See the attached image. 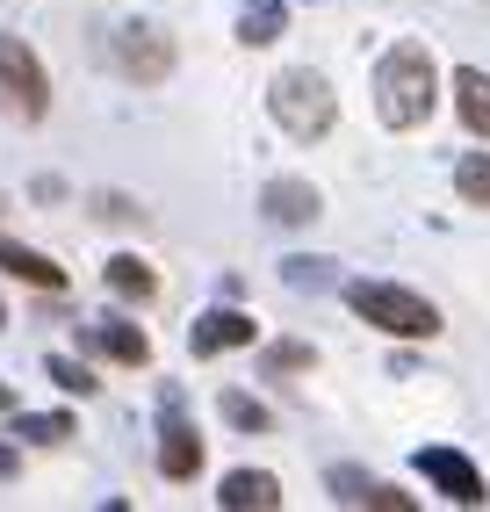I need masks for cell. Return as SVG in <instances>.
<instances>
[{
	"mask_svg": "<svg viewBox=\"0 0 490 512\" xmlns=\"http://www.w3.org/2000/svg\"><path fill=\"white\" fill-rule=\"evenodd\" d=\"M80 347H94V354H109V361H123V368H145V361H152V339L137 332L130 318H109V325H87V332H80Z\"/></svg>",
	"mask_w": 490,
	"mask_h": 512,
	"instance_id": "9",
	"label": "cell"
},
{
	"mask_svg": "<svg viewBox=\"0 0 490 512\" xmlns=\"http://www.w3.org/2000/svg\"><path fill=\"white\" fill-rule=\"evenodd\" d=\"M289 282H296V289H325L332 267H325V260H289Z\"/></svg>",
	"mask_w": 490,
	"mask_h": 512,
	"instance_id": "22",
	"label": "cell"
},
{
	"mask_svg": "<svg viewBox=\"0 0 490 512\" xmlns=\"http://www.w3.org/2000/svg\"><path fill=\"white\" fill-rule=\"evenodd\" d=\"M274 37H282V0H253L238 15V44H274Z\"/></svg>",
	"mask_w": 490,
	"mask_h": 512,
	"instance_id": "15",
	"label": "cell"
},
{
	"mask_svg": "<svg viewBox=\"0 0 490 512\" xmlns=\"http://www.w3.org/2000/svg\"><path fill=\"white\" fill-rule=\"evenodd\" d=\"M0 476H15V448H0Z\"/></svg>",
	"mask_w": 490,
	"mask_h": 512,
	"instance_id": "23",
	"label": "cell"
},
{
	"mask_svg": "<svg viewBox=\"0 0 490 512\" xmlns=\"http://www.w3.org/2000/svg\"><path fill=\"white\" fill-rule=\"evenodd\" d=\"M267 368L282 375V368H310V347L303 339H282V347H267Z\"/></svg>",
	"mask_w": 490,
	"mask_h": 512,
	"instance_id": "21",
	"label": "cell"
},
{
	"mask_svg": "<svg viewBox=\"0 0 490 512\" xmlns=\"http://www.w3.org/2000/svg\"><path fill=\"white\" fill-rule=\"evenodd\" d=\"M418 476H426V484H440L454 505L490 498V491H483V476H476V462H469V455H454V448H418Z\"/></svg>",
	"mask_w": 490,
	"mask_h": 512,
	"instance_id": "6",
	"label": "cell"
},
{
	"mask_svg": "<svg viewBox=\"0 0 490 512\" xmlns=\"http://www.w3.org/2000/svg\"><path fill=\"white\" fill-rule=\"evenodd\" d=\"M267 109H274V123L289 130V138H303V145H318L325 130L339 123V101H332V87L318 80V73H282L267 87Z\"/></svg>",
	"mask_w": 490,
	"mask_h": 512,
	"instance_id": "3",
	"label": "cell"
},
{
	"mask_svg": "<svg viewBox=\"0 0 490 512\" xmlns=\"http://www.w3.org/2000/svg\"><path fill=\"white\" fill-rule=\"evenodd\" d=\"M0 109L22 116V123H37V116L51 109L44 65H37V51H29L22 37H0Z\"/></svg>",
	"mask_w": 490,
	"mask_h": 512,
	"instance_id": "4",
	"label": "cell"
},
{
	"mask_svg": "<svg viewBox=\"0 0 490 512\" xmlns=\"http://www.w3.org/2000/svg\"><path fill=\"white\" fill-rule=\"evenodd\" d=\"M8 404H15V390H8V383H0V412H8Z\"/></svg>",
	"mask_w": 490,
	"mask_h": 512,
	"instance_id": "24",
	"label": "cell"
},
{
	"mask_svg": "<svg viewBox=\"0 0 490 512\" xmlns=\"http://www.w3.org/2000/svg\"><path fill=\"white\" fill-rule=\"evenodd\" d=\"M454 109H462V123L476 130V138H490V73H454Z\"/></svg>",
	"mask_w": 490,
	"mask_h": 512,
	"instance_id": "13",
	"label": "cell"
},
{
	"mask_svg": "<svg viewBox=\"0 0 490 512\" xmlns=\"http://www.w3.org/2000/svg\"><path fill=\"white\" fill-rule=\"evenodd\" d=\"M332 498L339 505H375V512H411V491H390L361 469H332Z\"/></svg>",
	"mask_w": 490,
	"mask_h": 512,
	"instance_id": "11",
	"label": "cell"
},
{
	"mask_svg": "<svg viewBox=\"0 0 490 512\" xmlns=\"http://www.w3.org/2000/svg\"><path fill=\"white\" fill-rule=\"evenodd\" d=\"M0 275L37 282V289H65V267H58V260H44V253H29V246H15V238H0Z\"/></svg>",
	"mask_w": 490,
	"mask_h": 512,
	"instance_id": "12",
	"label": "cell"
},
{
	"mask_svg": "<svg viewBox=\"0 0 490 512\" xmlns=\"http://www.w3.org/2000/svg\"><path fill=\"white\" fill-rule=\"evenodd\" d=\"M217 505L224 512H274V505H282V484H274L267 469H231L224 491H217Z\"/></svg>",
	"mask_w": 490,
	"mask_h": 512,
	"instance_id": "10",
	"label": "cell"
},
{
	"mask_svg": "<svg viewBox=\"0 0 490 512\" xmlns=\"http://www.w3.org/2000/svg\"><path fill=\"white\" fill-rule=\"evenodd\" d=\"M454 188H462L469 202H490V152H469V159H454Z\"/></svg>",
	"mask_w": 490,
	"mask_h": 512,
	"instance_id": "18",
	"label": "cell"
},
{
	"mask_svg": "<svg viewBox=\"0 0 490 512\" xmlns=\"http://www.w3.org/2000/svg\"><path fill=\"white\" fill-rule=\"evenodd\" d=\"M346 303H354V318L397 332V339H433L440 332V311H433L426 296L397 289V282H346Z\"/></svg>",
	"mask_w": 490,
	"mask_h": 512,
	"instance_id": "2",
	"label": "cell"
},
{
	"mask_svg": "<svg viewBox=\"0 0 490 512\" xmlns=\"http://www.w3.org/2000/svg\"><path fill=\"white\" fill-rule=\"evenodd\" d=\"M375 109L390 130H418L433 116V51L426 44H397L375 65Z\"/></svg>",
	"mask_w": 490,
	"mask_h": 512,
	"instance_id": "1",
	"label": "cell"
},
{
	"mask_svg": "<svg viewBox=\"0 0 490 512\" xmlns=\"http://www.w3.org/2000/svg\"><path fill=\"white\" fill-rule=\"evenodd\" d=\"M44 375H51L58 390H73V397H87V390H94V375H87L80 361H65V354H51V361H44Z\"/></svg>",
	"mask_w": 490,
	"mask_h": 512,
	"instance_id": "20",
	"label": "cell"
},
{
	"mask_svg": "<svg viewBox=\"0 0 490 512\" xmlns=\"http://www.w3.org/2000/svg\"><path fill=\"white\" fill-rule=\"evenodd\" d=\"M253 318H245V311H209V318H195L188 325V354L195 361H209V354H231V347H253Z\"/></svg>",
	"mask_w": 490,
	"mask_h": 512,
	"instance_id": "8",
	"label": "cell"
},
{
	"mask_svg": "<svg viewBox=\"0 0 490 512\" xmlns=\"http://www.w3.org/2000/svg\"><path fill=\"white\" fill-rule=\"evenodd\" d=\"M116 65H123L137 87H159L173 73V44L159 37L152 22H130V29H116Z\"/></svg>",
	"mask_w": 490,
	"mask_h": 512,
	"instance_id": "5",
	"label": "cell"
},
{
	"mask_svg": "<svg viewBox=\"0 0 490 512\" xmlns=\"http://www.w3.org/2000/svg\"><path fill=\"white\" fill-rule=\"evenodd\" d=\"M15 433L29 440V448H58V440L73 433V419H65V412H37V419H29V412H22V426H15Z\"/></svg>",
	"mask_w": 490,
	"mask_h": 512,
	"instance_id": "17",
	"label": "cell"
},
{
	"mask_svg": "<svg viewBox=\"0 0 490 512\" xmlns=\"http://www.w3.org/2000/svg\"><path fill=\"white\" fill-rule=\"evenodd\" d=\"M109 289H116V296H137V303H145V296L159 289V275H152L145 260H130V253H123V260H109Z\"/></svg>",
	"mask_w": 490,
	"mask_h": 512,
	"instance_id": "16",
	"label": "cell"
},
{
	"mask_svg": "<svg viewBox=\"0 0 490 512\" xmlns=\"http://www.w3.org/2000/svg\"><path fill=\"white\" fill-rule=\"evenodd\" d=\"M267 217H274V224H310V217H318V188L274 181V188H267Z\"/></svg>",
	"mask_w": 490,
	"mask_h": 512,
	"instance_id": "14",
	"label": "cell"
},
{
	"mask_svg": "<svg viewBox=\"0 0 490 512\" xmlns=\"http://www.w3.org/2000/svg\"><path fill=\"white\" fill-rule=\"evenodd\" d=\"M217 404H224V419H231L238 433H267V404H253L245 390H224Z\"/></svg>",
	"mask_w": 490,
	"mask_h": 512,
	"instance_id": "19",
	"label": "cell"
},
{
	"mask_svg": "<svg viewBox=\"0 0 490 512\" xmlns=\"http://www.w3.org/2000/svg\"><path fill=\"white\" fill-rule=\"evenodd\" d=\"M0 325H8V311H0Z\"/></svg>",
	"mask_w": 490,
	"mask_h": 512,
	"instance_id": "25",
	"label": "cell"
},
{
	"mask_svg": "<svg viewBox=\"0 0 490 512\" xmlns=\"http://www.w3.org/2000/svg\"><path fill=\"white\" fill-rule=\"evenodd\" d=\"M159 469L173 476V484H188V476L202 469V440L181 419V397H173V390H166V426H159Z\"/></svg>",
	"mask_w": 490,
	"mask_h": 512,
	"instance_id": "7",
	"label": "cell"
}]
</instances>
